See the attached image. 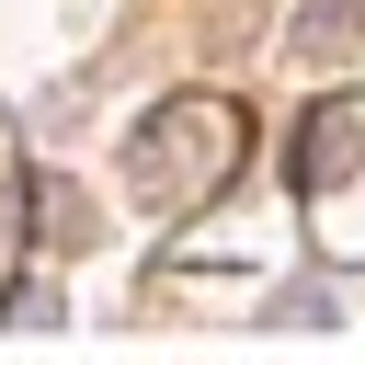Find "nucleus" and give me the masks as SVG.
Listing matches in <instances>:
<instances>
[{"label": "nucleus", "mask_w": 365, "mask_h": 365, "mask_svg": "<svg viewBox=\"0 0 365 365\" xmlns=\"http://www.w3.org/2000/svg\"><path fill=\"white\" fill-rule=\"evenodd\" d=\"M240 148H251V114H240L228 91H171V103L137 114V137H125V194H148V205H205V194L240 182Z\"/></svg>", "instance_id": "nucleus-1"}, {"label": "nucleus", "mask_w": 365, "mask_h": 365, "mask_svg": "<svg viewBox=\"0 0 365 365\" xmlns=\"http://www.w3.org/2000/svg\"><path fill=\"white\" fill-rule=\"evenodd\" d=\"M297 217L331 274L365 262V91H319L297 125Z\"/></svg>", "instance_id": "nucleus-2"}, {"label": "nucleus", "mask_w": 365, "mask_h": 365, "mask_svg": "<svg viewBox=\"0 0 365 365\" xmlns=\"http://www.w3.org/2000/svg\"><path fill=\"white\" fill-rule=\"evenodd\" d=\"M297 57L354 68V57H365V0H297Z\"/></svg>", "instance_id": "nucleus-3"}, {"label": "nucleus", "mask_w": 365, "mask_h": 365, "mask_svg": "<svg viewBox=\"0 0 365 365\" xmlns=\"http://www.w3.org/2000/svg\"><path fill=\"white\" fill-rule=\"evenodd\" d=\"M34 194H46V228H57V240H91V205H80V194H57V182H34Z\"/></svg>", "instance_id": "nucleus-4"}, {"label": "nucleus", "mask_w": 365, "mask_h": 365, "mask_svg": "<svg viewBox=\"0 0 365 365\" xmlns=\"http://www.w3.org/2000/svg\"><path fill=\"white\" fill-rule=\"evenodd\" d=\"M11 331H57V285H23L11 297Z\"/></svg>", "instance_id": "nucleus-5"}, {"label": "nucleus", "mask_w": 365, "mask_h": 365, "mask_svg": "<svg viewBox=\"0 0 365 365\" xmlns=\"http://www.w3.org/2000/svg\"><path fill=\"white\" fill-rule=\"evenodd\" d=\"M274 319H285V331H319V319H331V297H319V285H297V297H274Z\"/></svg>", "instance_id": "nucleus-6"}]
</instances>
